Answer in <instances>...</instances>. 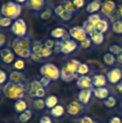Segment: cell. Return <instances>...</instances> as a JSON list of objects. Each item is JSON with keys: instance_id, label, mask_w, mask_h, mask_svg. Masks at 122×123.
<instances>
[{"instance_id": "cell-1", "label": "cell", "mask_w": 122, "mask_h": 123, "mask_svg": "<svg viewBox=\"0 0 122 123\" xmlns=\"http://www.w3.org/2000/svg\"><path fill=\"white\" fill-rule=\"evenodd\" d=\"M1 88V95L9 100L24 99L27 96V83H13L8 81Z\"/></svg>"}, {"instance_id": "cell-2", "label": "cell", "mask_w": 122, "mask_h": 123, "mask_svg": "<svg viewBox=\"0 0 122 123\" xmlns=\"http://www.w3.org/2000/svg\"><path fill=\"white\" fill-rule=\"evenodd\" d=\"M34 39L27 35L23 38H15L12 42V49L21 59H30Z\"/></svg>"}, {"instance_id": "cell-3", "label": "cell", "mask_w": 122, "mask_h": 123, "mask_svg": "<svg viewBox=\"0 0 122 123\" xmlns=\"http://www.w3.org/2000/svg\"><path fill=\"white\" fill-rule=\"evenodd\" d=\"M22 13V5L14 1H8L2 5L1 16L7 17L13 21L19 18Z\"/></svg>"}, {"instance_id": "cell-4", "label": "cell", "mask_w": 122, "mask_h": 123, "mask_svg": "<svg viewBox=\"0 0 122 123\" xmlns=\"http://www.w3.org/2000/svg\"><path fill=\"white\" fill-rule=\"evenodd\" d=\"M118 4L114 0H104L100 9V13L104 18H106L112 25L118 19L116 16V9Z\"/></svg>"}, {"instance_id": "cell-5", "label": "cell", "mask_w": 122, "mask_h": 123, "mask_svg": "<svg viewBox=\"0 0 122 123\" xmlns=\"http://www.w3.org/2000/svg\"><path fill=\"white\" fill-rule=\"evenodd\" d=\"M47 90L42 86L38 80H33L27 84V96L32 99H44L46 96Z\"/></svg>"}, {"instance_id": "cell-6", "label": "cell", "mask_w": 122, "mask_h": 123, "mask_svg": "<svg viewBox=\"0 0 122 123\" xmlns=\"http://www.w3.org/2000/svg\"><path fill=\"white\" fill-rule=\"evenodd\" d=\"M40 75L46 76L53 81H56L60 79V70L56 65L53 63H45L40 67L39 70Z\"/></svg>"}, {"instance_id": "cell-7", "label": "cell", "mask_w": 122, "mask_h": 123, "mask_svg": "<svg viewBox=\"0 0 122 123\" xmlns=\"http://www.w3.org/2000/svg\"><path fill=\"white\" fill-rule=\"evenodd\" d=\"M54 15L62 24H69L74 19L76 14L70 13L59 2L54 8Z\"/></svg>"}, {"instance_id": "cell-8", "label": "cell", "mask_w": 122, "mask_h": 123, "mask_svg": "<svg viewBox=\"0 0 122 123\" xmlns=\"http://www.w3.org/2000/svg\"><path fill=\"white\" fill-rule=\"evenodd\" d=\"M87 111H88V108L84 106L77 100H72L66 105V113L72 117L80 118L83 116L86 115Z\"/></svg>"}, {"instance_id": "cell-9", "label": "cell", "mask_w": 122, "mask_h": 123, "mask_svg": "<svg viewBox=\"0 0 122 123\" xmlns=\"http://www.w3.org/2000/svg\"><path fill=\"white\" fill-rule=\"evenodd\" d=\"M11 32L16 38H23L28 35V27L27 24L23 18H18L14 20L11 26Z\"/></svg>"}, {"instance_id": "cell-10", "label": "cell", "mask_w": 122, "mask_h": 123, "mask_svg": "<svg viewBox=\"0 0 122 123\" xmlns=\"http://www.w3.org/2000/svg\"><path fill=\"white\" fill-rule=\"evenodd\" d=\"M94 98V96L93 93V89L79 90L77 93V100L88 109L93 103Z\"/></svg>"}, {"instance_id": "cell-11", "label": "cell", "mask_w": 122, "mask_h": 123, "mask_svg": "<svg viewBox=\"0 0 122 123\" xmlns=\"http://www.w3.org/2000/svg\"><path fill=\"white\" fill-rule=\"evenodd\" d=\"M121 99L119 96L111 91L110 95L108 96L105 100L101 101V105L105 110L107 111H114L116 110L117 107H120V103H121Z\"/></svg>"}, {"instance_id": "cell-12", "label": "cell", "mask_w": 122, "mask_h": 123, "mask_svg": "<svg viewBox=\"0 0 122 123\" xmlns=\"http://www.w3.org/2000/svg\"><path fill=\"white\" fill-rule=\"evenodd\" d=\"M108 83L111 86H115L122 80V69L121 67H114L108 70L105 74Z\"/></svg>"}, {"instance_id": "cell-13", "label": "cell", "mask_w": 122, "mask_h": 123, "mask_svg": "<svg viewBox=\"0 0 122 123\" xmlns=\"http://www.w3.org/2000/svg\"><path fill=\"white\" fill-rule=\"evenodd\" d=\"M50 37L54 40L61 41L62 43H64L66 41L72 39L70 37V34L69 31H67L63 27H56L54 29H52L50 32Z\"/></svg>"}, {"instance_id": "cell-14", "label": "cell", "mask_w": 122, "mask_h": 123, "mask_svg": "<svg viewBox=\"0 0 122 123\" xmlns=\"http://www.w3.org/2000/svg\"><path fill=\"white\" fill-rule=\"evenodd\" d=\"M69 33L70 34V37L80 44L89 37V35L82 26H74L69 30Z\"/></svg>"}, {"instance_id": "cell-15", "label": "cell", "mask_w": 122, "mask_h": 123, "mask_svg": "<svg viewBox=\"0 0 122 123\" xmlns=\"http://www.w3.org/2000/svg\"><path fill=\"white\" fill-rule=\"evenodd\" d=\"M24 6L30 11L39 13L44 8H46V0H27Z\"/></svg>"}, {"instance_id": "cell-16", "label": "cell", "mask_w": 122, "mask_h": 123, "mask_svg": "<svg viewBox=\"0 0 122 123\" xmlns=\"http://www.w3.org/2000/svg\"><path fill=\"white\" fill-rule=\"evenodd\" d=\"M80 47V43L75 41V39H70V40L63 43L61 54L64 55H70L74 54Z\"/></svg>"}, {"instance_id": "cell-17", "label": "cell", "mask_w": 122, "mask_h": 123, "mask_svg": "<svg viewBox=\"0 0 122 123\" xmlns=\"http://www.w3.org/2000/svg\"><path fill=\"white\" fill-rule=\"evenodd\" d=\"M75 83L79 90L94 89L92 77L90 75H79V77L75 80Z\"/></svg>"}, {"instance_id": "cell-18", "label": "cell", "mask_w": 122, "mask_h": 123, "mask_svg": "<svg viewBox=\"0 0 122 123\" xmlns=\"http://www.w3.org/2000/svg\"><path fill=\"white\" fill-rule=\"evenodd\" d=\"M15 54L13 49L4 48L1 49V61L6 65H10L15 61Z\"/></svg>"}, {"instance_id": "cell-19", "label": "cell", "mask_w": 122, "mask_h": 123, "mask_svg": "<svg viewBox=\"0 0 122 123\" xmlns=\"http://www.w3.org/2000/svg\"><path fill=\"white\" fill-rule=\"evenodd\" d=\"M92 77V83L94 88H99V87H108L109 83H108L107 78L105 74L101 73L94 74Z\"/></svg>"}, {"instance_id": "cell-20", "label": "cell", "mask_w": 122, "mask_h": 123, "mask_svg": "<svg viewBox=\"0 0 122 123\" xmlns=\"http://www.w3.org/2000/svg\"><path fill=\"white\" fill-rule=\"evenodd\" d=\"M29 108L34 111V113H40L47 110L45 105V99H33L32 102L30 103Z\"/></svg>"}, {"instance_id": "cell-21", "label": "cell", "mask_w": 122, "mask_h": 123, "mask_svg": "<svg viewBox=\"0 0 122 123\" xmlns=\"http://www.w3.org/2000/svg\"><path fill=\"white\" fill-rule=\"evenodd\" d=\"M103 4L102 0H91L86 5V12L89 14H94L100 12Z\"/></svg>"}, {"instance_id": "cell-22", "label": "cell", "mask_w": 122, "mask_h": 123, "mask_svg": "<svg viewBox=\"0 0 122 123\" xmlns=\"http://www.w3.org/2000/svg\"><path fill=\"white\" fill-rule=\"evenodd\" d=\"M93 93H94V98H96L97 100L102 101V100H105V99L110 95L111 91L108 87L94 88V89H93Z\"/></svg>"}, {"instance_id": "cell-23", "label": "cell", "mask_w": 122, "mask_h": 123, "mask_svg": "<svg viewBox=\"0 0 122 123\" xmlns=\"http://www.w3.org/2000/svg\"><path fill=\"white\" fill-rule=\"evenodd\" d=\"M9 81L13 83H26V74L23 71L12 70L9 73Z\"/></svg>"}, {"instance_id": "cell-24", "label": "cell", "mask_w": 122, "mask_h": 123, "mask_svg": "<svg viewBox=\"0 0 122 123\" xmlns=\"http://www.w3.org/2000/svg\"><path fill=\"white\" fill-rule=\"evenodd\" d=\"M65 114H67L66 107H64L61 104H59V105H57L55 107H54V108L49 111V115L54 119H60L64 117Z\"/></svg>"}, {"instance_id": "cell-25", "label": "cell", "mask_w": 122, "mask_h": 123, "mask_svg": "<svg viewBox=\"0 0 122 123\" xmlns=\"http://www.w3.org/2000/svg\"><path fill=\"white\" fill-rule=\"evenodd\" d=\"M29 108V105L28 102L24 100V99H19V100H17L13 103V109H14V111L17 114L23 113V111H25L26 110Z\"/></svg>"}, {"instance_id": "cell-26", "label": "cell", "mask_w": 122, "mask_h": 123, "mask_svg": "<svg viewBox=\"0 0 122 123\" xmlns=\"http://www.w3.org/2000/svg\"><path fill=\"white\" fill-rule=\"evenodd\" d=\"M102 60L104 62V64L108 67H118L117 61H116V56H115L114 55H112L110 52H106L103 55Z\"/></svg>"}, {"instance_id": "cell-27", "label": "cell", "mask_w": 122, "mask_h": 123, "mask_svg": "<svg viewBox=\"0 0 122 123\" xmlns=\"http://www.w3.org/2000/svg\"><path fill=\"white\" fill-rule=\"evenodd\" d=\"M79 77V74H72L63 66L60 69V79L64 82H72L73 80H76Z\"/></svg>"}, {"instance_id": "cell-28", "label": "cell", "mask_w": 122, "mask_h": 123, "mask_svg": "<svg viewBox=\"0 0 122 123\" xmlns=\"http://www.w3.org/2000/svg\"><path fill=\"white\" fill-rule=\"evenodd\" d=\"M81 62L78 60H75V59H71L70 60H69L66 63V65H64V68L66 69L68 71H70L72 74H77V70H78L79 65H80Z\"/></svg>"}, {"instance_id": "cell-29", "label": "cell", "mask_w": 122, "mask_h": 123, "mask_svg": "<svg viewBox=\"0 0 122 123\" xmlns=\"http://www.w3.org/2000/svg\"><path fill=\"white\" fill-rule=\"evenodd\" d=\"M89 37L90 38L94 45L99 46L104 43L105 41V34L102 33H99L98 31H94L92 34H90Z\"/></svg>"}, {"instance_id": "cell-30", "label": "cell", "mask_w": 122, "mask_h": 123, "mask_svg": "<svg viewBox=\"0 0 122 123\" xmlns=\"http://www.w3.org/2000/svg\"><path fill=\"white\" fill-rule=\"evenodd\" d=\"M34 115V111L29 108L23 113H20L18 115V121L19 123H29L31 121Z\"/></svg>"}, {"instance_id": "cell-31", "label": "cell", "mask_w": 122, "mask_h": 123, "mask_svg": "<svg viewBox=\"0 0 122 123\" xmlns=\"http://www.w3.org/2000/svg\"><path fill=\"white\" fill-rule=\"evenodd\" d=\"M59 105V97L55 95H51L45 98V105L47 110L50 111L54 107Z\"/></svg>"}, {"instance_id": "cell-32", "label": "cell", "mask_w": 122, "mask_h": 123, "mask_svg": "<svg viewBox=\"0 0 122 123\" xmlns=\"http://www.w3.org/2000/svg\"><path fill=\"white\" fill-rule=\"evenodd\" d=\"M111 26V24L108 21L106 18H103L99 22L97 25H96V31L99 33H102V34H106L107 31L109 30V28Z\"/></svg>"}, {"instance_id": "cell-33", "label": "cell", "mask_w": 122, "mask_h": 123, "mask_svg": "<svg viewBox=\"0 0 122 123\" xmlns=\"http://www.w3.org/2000/svg\"><path fill=\"white\" fill-rule=\"evenodd\" d=\"M53 15H54V9H52L50 7H46L39 13L40 19L44 20V21H47V20L50 19Z\"/></svg>"}, {"instance_id": "cell-34", "label": "cell", "mask_w": 122, "mask_h": 123, "mask_svg": "<svg viewBox=\"0 0 122 123\" xmlns=\"http://www.w3.org/2000/svg\"><path fill=\"white\" fill-rule=\"evenodd\" d=\"M91 70V67L86 63H80V65H79L78 70H77V74L79 75H89Z\"/></svg>"}, {"instance_id": "cell-35", "label": "cell", "mask_w": 122, "mask_h": 123, "mask_svg": "<svg viewBox=\"0 0 122 123\" xmlns=\"http://www.w3.org/2000/svg\"><path fill=\"white\" fill-rule=\"evenodd\" d=\"M111 29L115 34L122 36V20L117 19L111 25Z\"/></svg>"}, {"instance_id": "cell-36", "label": "cell", "mask_w": 122, "mask_h": 123, "mask_svg": "<svg viewBox=\"0 0 122 123\" xmlns=\"http://www.w3.org/2000/svg\"><path fill=\"white\" fill-rule=\"evenodd\" d=\"M102 18H103L102 15L99 13H94V14H90L88 16V18H87V20H88L90 24H92L93 25L95 26V28H96V25L99 24V22L100 21Z\"/></svg>"}, {"instance_id": "cell-37", "label": "cell", "mask_w": 122, "mask_h": 123, "mask_svg": "<svg viewBox=\"0 0 122 123\" xmlns=\"http://www.w3.org/2000/svg\"><path fill=\"white\" fill-rule=\"evenodd\" d=\"M13 67L14 70H18V71H23L25 68V61L23 59L18 58L14 61L13 64Z\"/></svg>"}, {"instance_id": "cell-38", "label": "cell", "mask_w": 122, "mask_h": 123, "mask_svg": "<svg viewBox=\"0 0 122 123\" xmlns=\"http://www.w3.org/2000/svg\"><path fill=\"white\" fill-rule=\"evenodd\" d=\"M9 81V74L3 69H1L0 70V87H3L4 85Z\"/></svg>"}, {"instance_id": "cell-39", "label": "cell", "mask_w": 122, "mask_h": 123, "mask_svg": "<svg viewBox=\"0 0 122 123\" xmlns=\"http://www.w3.org/2000/svg\"><path fill=\"white\" fill-rule=\"evenodd\" d=\"M82 27L84 28V29H85V32L87 33V34H88L89 36H90V34H92L94 31H96L95 26L93 25L92 24H90L87 19L85 20V21H84L83 25H82Z\"/></svg>"}, {"instance_id": "cell-40", "label": "cell", "mask_w": 122, "mask_h": 123, "mask_svg": "<svg viewBox=\"0 0 122 123\" xmlns=\"http://www.w3.org/2000/svg\"><path fill=\"white\" fill-rule=\"evenodd\" d=\"M121 51H122V44H113L108 48V52L114 55L115 56H117Z\"/></svg>"}, {"instance_id": "cell-41", "label": "cell", "mask_w": 122, "mask_h": 123, "mask_svg": "<svg viewBox=\"0 0 122 123\" xmlns=\"http://www.w3.org/2000/svg\"><path fill=\"white\" fill-rule=\"evenodd\" d=\"M38 80L40 82V84L42 85L43 87L45 88L46 90H47L48 88H49V86H50L54 82V81H53L51 79L46 77V76H43V75H40V77L39 78V80Z\"/></svg>"}, {"instance_id": "cell-42", "label": "cell", "mask_w": 122, "mask_h": 123, "mask_svg": "<svg viewBox=\"0 0 122 123\" xmlns=\"http://www.w3.org/2000/svg\"><path fill=\"white\" fill-rule=\"evenodd\" d=\"M13 23V20L9 18H7V17H3L1 16V18H0V26L1 28H11L12 25Z\"/></svg>"}, {"instance_id": "cell-43", "label": "cell", "mask_w": 122, "mask_h": 123, "mask_svg": "<svg viewBox=\"0 0 122 123\" xmlns=\"http://www.w3.org/2000/svg\"><path fill=\"white\" fill-rule=\"evenodd\" d=\"M74 7L78 12L82 10L85 6V0H71Z\"/></svg>"}, {"instance_id": "cell-44", "label": "cell", "mask_w": 122, "mask_h": 123, "mask_svg": "<svg viewBox=\"0 0 122 123\" xmlns=\"http://www.w3.org/2000/svg\"><path fill=\"white\" fill-rule=\"evenodd\" d=\"M92 45H94V44H93V43H92V41L90 37H88L85 40H84L83 42H81L80 44V47L81 48V49H85V50L90 49V48L92 47Z\"/></svg>"}, {"instance_id": "cell-45", "label": "cell", "mask_w": 122, "mask_h": 123, "mask_svg": "<svg viewBox=\"0 0 122 123\" xmlns=\"http://www.w3.org/2000/svg\"><path fill=\"white\" fill-rule=\"evenodd\" d=\"M94 118L89 115H85L83 117H81L80 118H79V122L78 123H93Z\"/></svg>"}, {"instance_id": "cell-46", "label": "cell", "mask_w": 122, "mask_h": 123, "mask_svg": "<svg viewBox=\"0 0 122 123\" xmlns=\"http://www.w3.org/2000/svg\"><path fill=\"white\" fill-rule=\"evenodd\" d=\"M108 123H122V117L118 115H112L108 119Z\"/></svg>"}, {"instance_id": "cell-47", "label": "cell", "mask_w": 122, "mask_h": 123, "mask_svg": "<svg viewBox=\"0 0 122 123\" xmlns=\"http://www.w3.org/2000/svg\"><path fill=\"white\" fill-rule=\"evenodd\" d=\"M39 123H54V119L50 116H43L39 119Z\"/></svg>"}, {"instance_id": "cell-48", "label": "cell", "mask_w": 122, "mask_h": 123, "mask_svg": "<svg viewBox=\"0 0 122 123\" xmlns=\"http://www.w3.org/2000/svg\"><path fill=\"white\" fill-rule=\"evenodd\" d=\"M7 45V37L3 33L0 34V49H3L6 48Z\"/></svg>"}, {"instance_id": "cell-49", "label": "cell", "mask_w": 122, "mask_h": 123, "mask_svg": "<svg viewBox=\"0 0 122 123\" xmlns=\"http://www.w3.org/2000/svg\"><path fill=\"white\" fill-rule=\"evenodd\" d=\"M30 59L33 60V61L36 62V63H43V62H45V61H44V59H43L42 57H41L39 55H37V54L32 53Z\"/></svg>"}, {"instance_id": "cell-50", "label": "cell", "mask_w": 122, "mask_h": 123, "mask_svg": "<svg viewBox=\"0 0 122 123\" xmlns=\"http://www.w3.org/2000/svg\"><path fill=\"white\" fill-rule=\"evenodd\" d=\"M116 16L118 19L122 20V3L118 4L117 9H116Z\"/></svg>"}, {"instance_id": "cell-51", "label": "cell", "mask_w": 122, "mask_h": 123, "mask_svg": "<svg viewBox=\"0 0 122 123\" xmlns=\"http://www.w3.org/2000/svg\"><path fill=\"white\" fill-rule=\"evenodd\" d=\"M116 61H117L118 67H122V51L116 56Z\"/></svg>"}, {"instance_id": "cell-52", "label": "cell", "mask_w": 122, "mask_h": 123, "mask_svg": "<svg viewBox=\"0 0 122 123\" xmlns=\"http://www.w3.org/2000/svg\"><path fill=\"white\" fill-rule=\"evenodd\" d=\"M116 91H118V92L120 93L121 95H122V80L121 81V82H119L117 85L116 86Z\"/></svg>"}, {"instance_id": "cell-53", "label": "cell", "mask_w": 122, "mask_h": 123, "mask_svg": "<svg viewBox=\"0 0 122 123\" xmlns=\"http://www.w3.org/2000/svg\"><path fill=\"white\" fill-rule=\"evenodd\" d=\"M14 2H16V3H19V4H24L25 3L27 2V0H13Z\"/></svg>"}, {"instance_id": "cell-54", "label": "cell", "mask_w": 122, "mask_h": 123, "mask_svg": "<svg viewBox=\"0 0 122 123\" xmlns=\"http://www.w3.org/2000/svg\"><path fill=\"white\" fill-rule=\"evenodd\" d=\"M93 123H103V122H102V120H100V119H99V118H94Z\"/></svg>"}, {"instance_id": "cell-55", "label": "cell", "mask_w": 122, "mask_h": 123, "mask_svg": "<svg viewBox=\"0 0 122 123\" xmlns=\"http://www.w3.org/2000/svg\"><path fill=\"white\" fill-rule=\"evenodd\" d=\"M5 123H13V122H5Z\"/></svg>"}]
</instances>
